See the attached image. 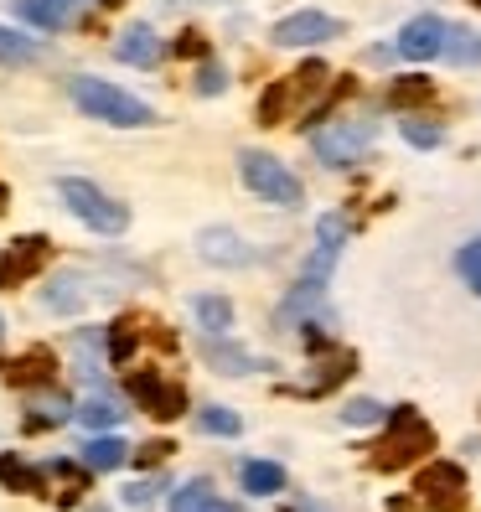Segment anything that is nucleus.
<instances>
[{
	"mask_svg": "<svg viewBox=\"0 0 481 512\" xmlns=\"http://www.w3.org/2000/svg\"><path fill=\"white\" fill-rule=\"evenodd\" d=\"M73 104L88 114V119H104V125H119V130H145L156 125V109L140 104L135 94H125V88H114L109 78H73Z\"/></svg>",
	"mask_w": 481,
	"mask_h": 512,
	"instance_id": "obj_1",
	"label": "nucleus"
},
{
	"mask_svg": "<svg viewBox=\"0 0 481 512\" xmlns=\"http://www.w3.org/2000/svg\"><path fill=\"white\" fill-rule=\"evenodd\" d=\"M425 450H435V430L419 419L414 409H394L388 414V435L373 445V471H404V466H414Z\"/></svg>",
	"mask_w": 481,
	"mask_h": 512,
	"instance_id": "obj_2",
	"label": "nucleus"
},
{
	"mask_svg": "<svg viewBox=\"0 0 481 512\" xmlns=\"http://www.w3.org/2000/svg\"><path fill=\"white\" fill-rule=\"evenodd\" d=\"M238 176H244L249 192H259L264 202H275V207H300V202H306L300 176L285 161L269 156V150H244V156H238Z\"/></svg>",
	"mask_w": 481,
	"mask_h": 512,
	"instance_id": "obj_3",
	"label": "nucleus"
},
{
	"mask_svg": "<svg viewBox=\"0 0 481 512\" xmlns=\"http://www.w3.org/2000/svg\"><path fill=\"white\" fill-rule=\"evenodd\" d=\"M63 202H68V213L78 223H88L94 233H125L130 228V207L125 202H114L109 192H99L94 182H83V176H63Z\"/></svg>",
	"mask_w": 481,
	"mask_h": 512,
	"instance_id": "obj_4",
	"label": "nucleus"
},
{
	"mask_svg": "<svg viewBox=\"0 0 481 512\" xmlns=\"http://www.w3.org/2000/svg\"><path fill=\"white\" fill-rule=\"evenodd\" d=\"M373 135H378L373 119H337V125L316 130L311 145H316L321 166H357V161H363V150L373 145Z\"/></svg>",
	"mask_w": 481,
	"mask_h": 512,
	"instance_id": "obj_5",
	"label": "nucleus"
},
{
	"mask_svg": "<svg viewBox=\"0 0 481 512\" xmlns=\"http://www.w3.org/2000/svg\"><path fill=\"white\" fill-rule=\"evenodd\" d=\"M414 492L430 512H461L466 507V471L456 461H430L425 471H419Z\"/></svg>",
	"mask_w": 481,
	"mask_h": 512,
	"instance_id": "obj_6",
	"label": "nucleus"
},
{
	"mask_svg": "<svg viewBox=\"0 0 481 512\" xmlns=\"http://www.w3.org/2000/svg\"><path fill=\"white\" fill-rule=\"evenodd\" d=\"M130 399L145 409V414H156V419H182L187 414V388L182 383H171L161 373H130Z\"/></svg>",
	"mask_w": 481,
	"mask_h": 512,
	"instance_id": "obj_7",
	"label": "nucleus"
},
{
	"mask_svg": "<svg viewBox=\"0 0 481 512\" xmlns=\"http://www.w3.org/2000/svg\"><path fill=\"white\" fill-rule=\"evenodd\" d=\"M47 254H52V244H47L42 233H21V238H11L6 254H0V290L26 285V280H32L37 269L47 264Z\"/></svg>",
	"mask_w": 481,
	"mask_h": 512,
	"instance_id": "obj_8",
	"label": "nucleus"
},
{
	"mask_svg": "<svg viewBox=\"0 0 481 512\" xmlns=\"http://www.w3.org/2000/svg\"><path fill=\"white\" fill-rule=\"evenodd\" d=\"M332 37H342V21L326 16V11H295L275 26L280 47H316V42H332Z\"/></svg>",
	"mask_w": 481,
	"mask_h": 512,
	"instance_id": "obj_9",
	"label": "nucleus"
},
{
	"mask_svg": "<svg viewBox=\"0 0 481 512\" xmlns=\"http://www.w3.org/2000/svg\"><path fill=\"white\" fill-rule=\"evenodd\" d=\"M440 47H445V21L440 16H414L399 32V52L409 63H430V57H440Z\"/></svg>",
	"mask_w": 481,
	"mask_h": 512,
	"instance_id": "obj_10",
	"label": "nucleus"
},
{
	"mask_svg": "<svg viewBox=\"0 0 481 512\" xmlns=\"http://www.w3.org/2000/svg\"><path fill=\"white\" fill-rule=\"evenodd\" d=\"M114 52H119V63H130V68H150V63L161 57V37L150 32L145 21H135V26H125V32H119Z\"/></svg>",
	"mask_w": 481,
	"mask_h": 512,
	"instance_id": "obj_11",
	"label": "nucleus"
},
{
	"mask_svg": "<svg viewBox=\"0 0 481 512\" xmlns=\"http://www.w3.org/2000/svg\"><path fill=\"white\" fill-rule=\"evenodd\" d=\"M78 6V0H21V21H32V26H42V32H57V26L68 21V11Z\"/></svg>",
	"mask_w": 481,
	"mask_h": 512,
	"instance_id": "obj_12",
	"label": "nucleus"
},
{
	"mask_svg": "<svg viewBox=\"0 0 481 512\" xmlns=\"http://www.w3.org/2000/svg\"><path fill=\"white\" fill-rule=\"evenodd\" d=\"M244 492H254V497L285 492V466H275V461H244Z\"/></svg>",
	"mask_w": 481,
	"mask_h": 512,
	"instance_id": "obj_13",
	"label": "nucleus"
},
{
	"mask_svg": "<svg viewBox=\"0 0 481 512\" xmlns=\"http://www.w3.org/2000/svg\"><path fill=\"white\" fill-rule=\"evenodd\" d=\"M125 456H130L125 440H114V435H94V440L83 445V466H88V471H114Z\"/></svg>",
	"mask_w": 481,
	"mask_h": 512,
	"instance_id": "obj_14",
	"label": "nucleus"
},
{
	"mask_svg": "<svg viewBox=\"0 0 481 512\" xmlns=\"http://www.w3.org/2000/svg\"><path fill=\"white\" fill-rule=\"evenodd\" d=\"M52 368H57V363H52V352L37 347V352L16 357V363H6V378H11V383H32V378H37V383H52Z\"/></svg>",
	"mask_w": 481,
	"mask_h": 512,
	"instance_id": "obj_15",
	"label": "nucleus"
},
{
	"mask_svg": "<svg viewBox=\"0 0 481 512\" xmlns=\"http://www.w3.org/2000/svg\"><path fill=\"white\" fill-rule=\"evenodd\" d=\"M0 487H11V492H42V471L37 466H26L21 456H0Z\"/></svg>",
	"mask_w": 481,
	"mask_h": 512,
	"instance_id": "obj_16",
	"label": "nucleus"
},
{
	"mask_svg": "<svg viewBox=\"0 0 481 512\" xmlns=\"http://www.w3.org/2000/svg\"><path fill=\"white\" fill-rule=\"evenodd\" d=\"M171 512H238V507H228L213 487H202V481H197V487H182L171 497Z\"/></svg>",
	"mask_w": 481,
	"mask_h": 512,
	"instance_id": "obj_17",
	"label": "nucleus"
},
{
	"mask_svg": "<svg viewBox=\"0 0 481 512\" xmlns=\"http://www.w3.org/2000/svg\"><path fill=\"white\" fill-rule=\"evenodd\" d=\"M290 104H295L290 78H285V83H269V88H264V99H259V125H280V119L290 114Z\"/></svg>",
	"mask_w": 481,
	"mask_h": 512,
	"instance_id": "obj_18",
	"label": "nucleus"
},
{
	"mask_svg": "<svg viewBox=\"0 0 481 512\" xmlns=\"http://www.w3.org/2000/svg\"><path fill=\"white\" fill-rule=\"evenodd\" d=\"M197 321L207 326V331H213V337H223V331L233 326V306H228V300L223 295H197Z\"/></svg>",
	"mask_w": 481,
	"mask_h": 512,
	"instance_id": "obj_19",
	"label": "nucleus"
},
{
	"mask_svg": "<svg viewBox=\"0 0 481 512\" xmlns=\"http://www.w3.org/2000/svg\"><path fill=\"white\" fill-rule=\"evenodd\" d=\"M32 57H37V42L32 37H16L11 26H0V63L21 68V63H32Z\"/></svg>",
	"mask_w": 481,
	"mask_h": 512,
	"instance_id": "obj_20",
	"label": "nucleus"
},
{
	"mask_svg": "<svg viewBox=\"0 0 481 512\" xmlns=\"http://www.w3.org/2000/svg\"><path fill=\"white\" fill-rule=\"evenodd\" d=\"M233 244V233H202V254L207 259H218V264H244L249 249H228Z\"/></svg>",
	"mask_w": 481,
	"mask_h": 512,
	"instance_id": "obj_21",
	"label": "nucleus"
},
{
	"mask_svg": "<svg viewBox=\"0 0 481 512\" xmlns=\"http://www.w3.org/2000/svg\"><path fill=\"white\" fill-rule=\"evenodd\" d=\"M440 52H450L456 63H476L481 57V42L471 37V32H461V26H445V47Z\"/></svg>",
	"mask_w": 481,
	"mask_h": 512,
	"instance_id": "obj_22",
	"label": "nucleus"
},
{
	"mask_svg": "<svg viewBox=\"0 0 481 512\" xmlns=\"http://www.w3.org/2000/svg\"><path fill=\"white\" fill-rule=\"evenodd\" d=\"M78 419L94 425V430H109V425H119V409L109 399H88V404H78Z\"/></svg>",
	"mask_w": 481,
	"mask_h": 512,
	"instance_id": "obj_23",
	"label": "nucleus"
},
{
	"mask_svg": "<svg viewBox=\"0 0 481 512\" xmlns=\"http://www.w3.org/2000/svg\"><path fill=\"white\" fill-rule=\"evenodd\" d=\"M197 425H202L207 435H238V414H233V409H202Z\"/></svg>",
	"mask_w": 481,
	"mask_h": 512,
	"instance_id": "obj_24",
	"label": "nucleus"
},
{
	"mask_svg": "<svg viewBox=\"0 0 481 512\" xmlns=\"http://www.w3.org/2000/svg\"><path fill=\"white\" fill-rule=\"evenodd\" d=\"M404 140L409 145H419V150H430V145H440V125H430V119H404Z\"/></svg>",
	"mask_w": 481,
	"mask_h": 512,
	"instance_id": "obj_25",
	"label": "nucleus"
},
{
	"mask_svg": "<svg viewBox=\"0 0 481 512\" xmlns=\"http://www.w3.org/2000/svg\"><path fill=\"white\" fill-rule=\"evenodd\" d=\"M207 357H213L223 373H249L254 368V357L249 352H233V347H207Z\"/></svg>",
	"mask_w": 481,
	"mask_h": 512,
	"instance_id": "obj_26",
	"label": "nucleus"
},
{
	"mask_svg": "<svg viewBox=\"0 0 481 512\" xmlns=\"http://www.w3.org/2000/svg\"><path fill=\"white\" fill-rule=\"evenodd\" d=\"M342 419H347V425H378V419H383V404L357 399V404H347V409H342Z\"/></svg>",
	"mask_w": 481,
	"mask_h": 512,
	"instance_id": "obj_27",
	"label": "nucleus"
},
{
	"mask_svg": "<svg viewBox=\"0 0 481 512\" xmlns=\"http://www.w3.org/2000/svg\"><path fill=\"white\" fill-rule=\"evenodd\" d=\"M228 88V73L218 68V63H207L202 73H197V94H223Z\"/></svg>",
	"mask_w": 481,
	"mask_h": 512,
	"instance_id": "obj_28",
	"label": "nucleus"
},
{
	"mask_svg": "<svg viewBox=\"0 0 481 512\" xmlns=\"http://www.w3.org/2000/svg\"><path fill=\"white\" fill-rule=\"evenodd\" d=\"M414 99H430V83L425 78H409V83L394 88V104H414Z\"/></svg>",
	"mask_w": 481,
	"mask_h": 512,
	"instance_id": "obj_29",
	"label": "nucleus"
},
{
	"mask_svg": "<svg viewBox=\"0 0 481 512\" xmlns=\"http://www.w3.org/2000/svg\"><path fill=\"white\" fill-rule=\"evenodd\" d=\"M166 456H171V445H166V440H161V445H156V440L140 445V461H145V466H156V461H166Z\"/></svg>",
	"mask_w": 481,
	"mask_h": 512,
	"instance_id": "obj_30",
	"label": "nucleus"
},
{
	"mask_svg": "<svg viewBox=\"0 0 481 512\" xmlns=\"http://www.w3.org/2000/svg\"><path fill=\"white\" fill-rule=\"evenodd\" d=\"M466 269H471V285L481 290V259H466Z\"/></svg>",
	"mask_w": 481,
	"mask_h": 512,
	"instance_id": "obj_31",
	"label": "nucleus"
},
{
	"mask_svg": "<svg viewBox=\"0 0 481 512\" xmlns=\"http://www.w3.org/2000/svg\"><path fill=\"white\" fill-rule=\"evenodd\" d=\"M388 512H409V502H404V497H394V502H388Z\"/></svg>",
	"mask_w": 481,
	"mask_h": 512,
	"instance_id": "obj_32",
	"label": "nucleus"
},
{
	"mask_svg": "<svg viewBox=\"0 0 481 512\" xmlns=\"http://www.w3.org/2000/svg\"><path fill=\"white\" fill-rule=\"evenodd\" d=\"M0 213H6V187H0Z\"/></svg>",
	"mask_w": 481,
	"mask_h": 512,
	"instance_id": "obj_33",
	"label": "nucleus"
},
{
	"mask_svg": "<svg viewBox=\"0 0 481 512\" xmlns=\"http://www.w3.org/2000/svg\"><path fill=\"white\" fill-rule=\"evenodd\" d=\"M0 337H6V321H0Z\"/></svg>",
	"mask_w": 481,
	"mask_h": 512,
	"instance_id": "obj_34",
	"label": "nucleus"
},
{
	"mask_svg": "<svg viewBox=\"0 0 481 512\" xmlns=\"http://www.w3.org/2000/svg\"><path fill=\"white\" fill-rule=\"evenodd\" d=\"M476 6H481V0H476Z\"/></svg>",
	"mask_w": 481,
	"mask_h": 512,
	"instance_id": "obj_35",
	"label": "nucleus"
}]
</instances>
